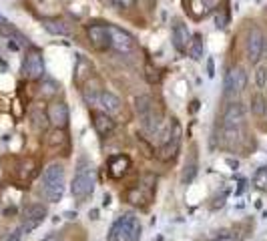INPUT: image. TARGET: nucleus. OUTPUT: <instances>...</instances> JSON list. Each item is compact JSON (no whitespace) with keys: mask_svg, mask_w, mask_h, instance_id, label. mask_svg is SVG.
<instances>
[{"mask_svg":"<svg viewBox=\"0 0 267 241\" xmlns=\"http://www.w3.org/2000/svg\"><path fill=\"white\" fill-rule=\"evenodd\" d=\"M98 106L104 112L114 114V112H118L122 108V100L116 94H112L110 90H100V94H98Z\"/></svg>","mask_w":267,"mask_h":241,"instance_id":"nucleus-15","label":"nucleus"},{"mask_svg":"<svg viewBox=\"0 0 267 241\" xmlns=\"http://www.w3.org/2000/svg\"><path fill=\"white\" fill-rule=\"evenodd\" d=\"M153 106H155V102H153V98L149 94H139L135 98V110H137L139 116H145Z\"/></svg>","mask_w":267,"mask_h":241,"instance_id":"nucleus-24","label":"nucleus"},{"mask_svg":"<svg viewBox=\"0 0 267 241\" xmlns=\"http://www.w3.org/2000/svg\"><path fill=\"white\" fill-rule=\"evenodd\" d=\"M22 235H24V231H22V227H18V229H14V231H12V235H8V237H6V241H18Z\"/></svg>","mask_w":267,"mask_h":241,"instance_id":"nucleus-32","label":"nucleus"},{"mask_svg":"<svg viewBox=\"0 0 267 241\" xmlns=\"http://www.w3.org/2000/svg\"><path fill=\"white\" fill-rule=\"evenodd\" d=\"M215 22H217V28H223V26H225V22H227V14H225V12H221V14H217V18H215Z\"/></svg>","mask_w":267,"mask_h":241,"instance_id":"nucleus-33","label":"nucleus"},{"mask_svg":"<svg viewBox=\"0 0 267 241\" xmlns=\"http://www.w3.org/2000/svg\"><path fill=\"white\" fill-rule=\"evenodd\" d=\"M92 74V64L90 60H86L84 56H78V62H76V68H74V82L78 86H82Z\"/></svg>","mask_w":267,"mask_h":241,"instance_id":"nucleus-18","label":"nucleus"},{"mask_svg":"<svg viewBox=\"0 0 267 241\" xmlns=\"http://www.w3.org/2000/svg\"><path fill=\"white\" fill-rule=\"evenodd\" d=\"M261 58H265V60H267V38L263 40V48H261Z\"/></svg>","mask_w":267,"mask_h":241,"instance_id":"nucleus-36","label":"nucleus"},{"mask_svg":"<svg viewBox=\"0 0 267 241\" xmlns=\"http://www.w3.org/2000/svg\"><path fill=\"white\" fill-rule=\"evenodd\" d=\"M207 74H209V76H213V74H215V64H213V58H209V60H207Z\"/></svg>","mask_w":267,"mask_h":241,"instance_id":"nucleus-34","label":"nucleus"},{"mask_svg":"<svg viewBox=\"0 0 267 241\" xmlns=\"http://www.w3.org/2000/svg\"><path fill=\"white\" fill-rule=\"evenodd\" d=\"M106 169H108V175H110L112 179H120V177H124V175L128 173V169H130V159H128L126 155H112V157H108V161H106Z\"/></svg>","mask_w":267,"mask_h":241,"instance_id":"nucleus-13","label":"nucleus"},{"mask_svg":"<svg viewBox=\"0 0 267 241\" xmlns=\"http://www.w3.org/2000/svg\"><path fill=\"white\" fill-rule=\"evenodd\" d=\"M48 217V207L44 203H30L22 209V231L30 233L32 229H36L44 219Z\"/></svg>","mask_w":267,"mask_h":241,"instance_id":"nucleus-5","label":"nucleus"},{"mask_svg":"<svg viewBox=\"0 0 267 241\" xmlns=\"http://www.w3.org/2000/svg\"><path fill=\"white\" fill-rule=\"evenodd\" d=\"M94 185H96V177H94V167L88 159L80 157L78 159V165H76V171H74V177H72V183H70V193L72 197L82 203L86 201L92 191H94Z\"/></svg>","mask_w":267,"mask_h":241,"instance_id":"nucleus-1","label":"nucleus"},{"mask_svg":"<svg viewBox=\"0 0 267 241\" xmlns=\"http://www.w3.org/2000/svg\"><path fill=\"white\" fill-rule=\"evenodd\" d=\"M90 116H92V127H94V131H96L98 137L104 139V137H110L112 135V131H114V120H112V116L108 112H104V110H92Z\"/></svg>","mask_w":267,"mask_h":241,"instance_id":"nucleus-11","label":"nucleus"},{"mask_svg":"<svg viewBox=\"0 0 267 241\" xmlns=\"http://www.w3.org/2000/svg\"><path fill=\"white\" fill-rule=\"evenodd\" d=\"M30 118H32V127L36 129V131H44L50 123H48V114H46V110L44 108H32L30 110Z\"/></svg>","mask_w":267,"mask_h":241,"instance_id":"nucleus-20","label":"nucleus"},{"mask_svg":"<svg viewBox=\"0 0 267 241\" xmlns=\"http://www.w3.org/2000/svg\"><path fill=\"white\" fill-rule=\"evenodd\" d=\"M42 26H44L46 32H50L54 36H70L72 34V28L62 18H44Z\"/></svg>","mask_w":267,"mask_h":241,"instance_id":"nucleus-16","label":"nucleus"},{"mask_svg":"<svg viewBox=\"0 0 267 241\" xmlns=\"http://www.w3.org/2000/svg\"><path fill=\"white\" fill-rule=\"evenodd\" d=\"M151 195V193H149ZM149 195H145V189L139 185V187H130L128 191H126V201L128 203H132V205H147V201H151V197Z\"/></svg>","mask_w":267,"mask_h":241,"instance_id":"nucleus-19","label":"nucleus"},{"mask_svg":"<svg viewBox=\"0 0 267 241\" xmlns=\"http://www.w3.org/2000/svg\"><path fill=\"white\" fill-rule=\"evenodd\" d=\"M86 36L90 40V44L96 50H106L110 48V32H108V24L102 22H94L86 26Z\"/></svg>","mask_w":267,"mask_h":241,"instance_id":"nucleus-9","label":"nucleus"},{"mask_svg":"<svg viewBox=\"0 0 267 241\" xmlns=\"http://www.w3.org/2000/svg\"><path fill=\"white\" fill-rule=\"evenodd\" d=\"M197 108H199V100H193V102H191V112H195Z\"/></svg>","mask_w":267,"mask_h":241,"instance_id":"nucleus-38","label":"nucleus"},{"mask_svg":"<svg viewBox=\"0 0 267 241\" xmlns=\"http://www.w3.org/2000/svg\"><path fill=\"white\" fill-rule=\"evenodd\" d=\"M46 114H48V123L52 127H62L64 129L68 125V120H70V112H68L66 102H52V104H48Z\"/></svg>","mask_w":267,"mask_h":241,"instance_id":"nucleus-12","label":"nucleus"},{"mask_svg":"<svg viewBox=\"0 0 267 241\" xmlns=\"http://www.w3.org/2000/svg\"><path fill=\"white\" fill-rule=\"evenodd\" d=\"M64 187H66V171L62 163H50L44 171H42V195L46 201L56 203L62 199L64 195Z\"/></svg>","mask_w":267,"mask_h":241,"instance_id":"nucleus-2","label":"nucleus"},{"mask_svg":"<svg viewBox=\"0 0 267 241\" xmlns=\"http://www.w3.org/2000/svg\"><path fill=\"white\" fill-rule=\"evenodd\" d=\"M209 241H241V233L237 229H219Z\"/></svg>","mask_w":267,"mask_h":241,"instance_id":"nucleus-25","label":"nucleus"},{"mask_svg":"<svg viewBox=\"0 0 267 241\" xmlns=\"http://www.w3.org/2000/svg\"><path fill=\"white\" fill-rule=\"evenodd\" d=\"M245 123V106L239 100H231L221 116V127L223 129H243Z\"/></svg>","mask_w":267,"mask_h":241,"instance_id":"nucleus-6","label":"nucleus"},{"mask_svg":"<svg viewBox=\"0 0 267 241\" xmlns=\"http://www.w3.org/2000/svg\"><path fill=\"white\" fill-rule=\"evenodd\" d=\"M187 52L191 54V58H195V60H201L203 58V40H201V36L199 34H195L193 38H191V44H189V48H187Z\"/></svg>","mask_w":267,"mask_h":241,"instance_id":"nucleus-26","label":"nucleus"},{"mask_svg":"<svg viewBox=\"0 0 267 241\" xmlns=\"http://www.w3.org/2000/svg\"><path fill=\"white\" fill-rule=\"evenodd\" d=\"M22 74L30 80H38L44 76V60L38 50H30L22 62Z\"/></svg>","mask_w":267,"mask_h":241,"instance_id":"nucleus-10","label":"nucleus"},{"mask_svg":"<svg viewBox=\"0 0 267 241\" xmlns=\"http://www.w3.org/2000/svg\"><path fill=\"white\" fill-rule=\"evenodd\" d=\"M197 169H199V163H197V149L193 147L191 155H189V157H187V161H185L183 175H181V183H183V185L193 183V179H195V175H197Z\"/></svg>","mask_w":267,"mask_h":241,"instance_id":"nucleus-17","label":"nucleus"},{"mask_svg":"<svg viewBox=\"0 0 267 241\" xmlns=\"http://www.w3.org/2000/svg\"><path fill=\"white\" fill-rule=\"evenodd\" d=\"M265 110H267V100L261 92H255L251 96V112L257 116V118H263L265 116Z\"/></svg>","mask_w":267,"mask_h":241,"instance_id":"nucleus-22","label":"nucleus"},{"mask_svg":"<svg viewBox=\"0 0 267 241\" xmlns=\"http://www.w3.org/2000/svg\"><path fill=\"white\" fill-rule=\"evenodd\" d=\"M171 38H173V46H175L179 52H187V48H189V44H191V38H193V36H191V32H189L187 24L177 22V24L173 26Z\"/></svg>","mask_w":267,"mask_h":241,"instance_id":"nucleus-14","label":"nucleus"},{"mask_svg":"<svg viewBox=\"0 0 267 241\" xmlns=\"http://www.w3.org/2000/svg\"><path fill=\"white\" fill-rule=\"evenodd\" d=\"M141 221L135 213H122L108 231V241H139Z\"/></svg>","mask_w":267,"mask_h":241,"instance_id":"nucleus-3","label":"nucleus"},{"mask_svg":"<svg viewBox=\"0 0 267 241\" xmlns=\"http://www.w3.org/2000/svg\"><path fill=\"white\" fill-rule=\"evenodd\" d=\"M42 88H44V90H40L42 96H52V94H56V90H58V86H56L54 82H50V80L42 82Z\"/></svg>","mask_w":267,"mask_h":241,"instance_id":"nucleus-31","label":"nucleus"},{"mask_svg":"<svg viewBox=\"0 0 267 241\" xmlns=\"http://www.w3.org/2000/svg\"><path fill=\"white\" fill-rule=\"evenodd\" d=\"M110 2L118 8V10H128V8H132L135 6V2L137 0H110Z\"/></svg>","mask_w":267,"mask_h":241,"instance_id":"nucleus-30","label":"nucleus"},{"mask_svg":"<svg viewBox=\"0 0 267 241\" xmlns=\"http://www.w3.org/2000/svg\"><path fill=\"white\" fill-rule=\"evenodd\" d=\"M137 145H139V149L143 151V155L147 157V159H153V157H157V153H155V147L145 139V137H141V135H137Z\"/></svg>","mask_w":267,"mask_h":241,"instance_id":"nucleus-28","label":"nucleus"},{"mask_svg":"<svg viewBox=\"0 0 267 241\" xmlns=\"http://www.w3.org/2000/svg\"><path fill=\"white\" fill-rule=\"evenodd\" d=\"M253 187L267 193V165H263V167H259L255 171V175H253Z\"/></svg>","mask_w":267,"mask_h":241,"instance_id":"nucleus-27","label":"nucleus"},{"mask_svg":"<svg viewBox=\"0 0 267 241\" xmlns=\"http://www.w3.org/2000/svg\"><path fill=\"white\" fill-rule=\"evenodd\" d=\"M108 32H110V48L116 50L118 54H128L135 50L137 42L132 38V34H128L126 30L114 26V24H108Z\"/></svg>","mask_w":267,"mask_h":241,"instance_id":"nucleus-7","label":"nucleus"},{"mask_svg":"<svg viewBox=\"0 0 267 241\" xmlns=\"http://www.w3.org/2000/svg\"><path fill=\"white\" fill-rule=\"evenodd\" d=\"M173 131L169 129V133H167V137L163 139V145H161V149H159V153H157V157L161 159V161H171V159H175L177 157V153H179V147H181V125L177 123V120L173 118Z\"/></svg>","mask_w":267,"mask_h":241,"instance_id":"nucleus-4","label":"nucleus"},{"mask_svg":"<svg viewBox=\"0 0 267 241\" xmlns=\"http://www.w3.org/2000/svg\"><path fill=\"white\" fill-rule=\"evenodd\" d=\"M263 40H265V34L261 32V28L259 26H251V30L247 34V40H245V52H247V60L251 64H257L261 60Z\"/></svg>","mask_w":267,"mask_h":241,"instance_id":"nucleus-8","label":"nucleus"},{"mask_svg":"<svg viewBox=\"0 0 267 241\" xmlns=\"http://www.w3.org/2000/svg\"><path fill=\"white\" fill-rule=\"evenodd\" d=\"M42 241H60V235H58V233H50V235H46Z\"/></svg>","mask_w":267,"mask_h":241,"instance_id":"nucleus-35","label":"nucleus"},{"mask_svg":"<svg viewBox=\"0 0 267 241\" xmlns=\"http://www.w3.org/2000/svg\"><path fill=\"white\" fill-rule=\"evenodd\" d=\"M88 217H90L92 221H96V219H98V209H92V211H88Z\"/></svg>","mask_w":267,"mask_h":241,"instance_id":"nucleus-37","label":"nucleus"},{"mask_svg":"<svg viewBox=\"0 0 267 241\" xmlns=\"http://www.w3.org/2000/svg\"><path fill=\"white\" fill-rule=\"evenodd\" d=\"M255 84L259 88H265V84H267V66L265 64L257 66V70H255Z\"/></svg>","mask_w":267,"mask_h":241,"instance_id":"nucleus-29","label":"nucleus"},{"mask_svg":"<svg viewBox=\"0 0 267 241\" xmlns=\"http://www.w3.org/2000/svg\"><path fill=\"white\" fill-rule=\"evenodd\" d=\"M265 116H267V110H265Z\"/></svg>","mask_w":267,"mask_h":241,"instance_id":"nucleus-39","label":"nucleus"},{"mask_svg":"<svg viewBox=\"0 0 267 241\" xmlns=\"http://www.w3.org/2000/svg\"><path fill=\"white\" fill-rule=\"evenodd\" d=\"M46 143H48L50 147H60V145L68 143V135H66V131H64L62 127H54V129L48 133Z\"/></svg>","mask_w":267,"mask_h":241,"instance_id":"nucleus-23","label":"nucleus"},{"mask_svg":"<svg viewBox=\"0 0 267 241\" xmlns=\"http://www.w3.org/2000/svg\"><path fill=\"white\" fill-rule=\"evenodd\" d=\"M98 94H100L98 86H90V82L82 84V98L88 106H98Z\"/></svg>","mask_w":267,"mask_h":241,"instance_id":"nucleus-21","label":"nucleus"}]
</instances>
